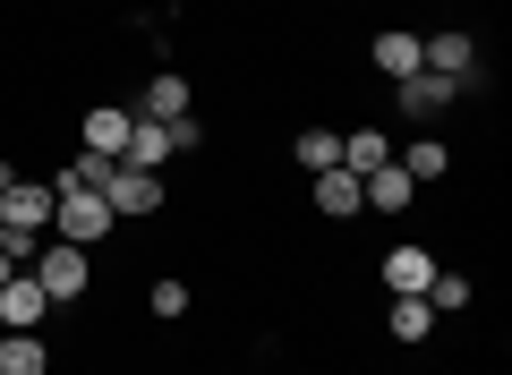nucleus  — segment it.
<instances>
[{
	"label": "nucleus",
	"mask_w": 512,
	"mask_h": 375,
	"mask_svg": "<svg viewBox=\"0 0 512 375\" xmlns=\"http://www.w3.org/2000/svg\"><path fill=\"white\" fill-rule=\"evenodd\" d=\"M52 231L69 239V248H94V239L111 231V205L94 197V188H77L69 171H60V179H52Z\"/></svg>",
	"instance_id": "f257e3e1"
},
{
	"label": "nucleus",
	"mask_w": 512,
	"mask_h": 375,
	"mask_svg": "<svg viewBox=\"0 0 512 375\" xmlns=\"http://www.w3.org/2000/svg\"><path fill=\"white\" fill-rule=\"evenodd\" d=\"M470 86H478V77H436V69H419V77H402V86H393V111H402V120H436V111L461 103Z\"/></svg>",
	"instance_id": "f03ea898"
},
{
	"label": "nucleus",
	"mask_w": 512,
	"mask_h": 375,
	"mask_svg": "<svg viewBox=\"0 0 512 375\" xmlns=\"http://www.w3.org/2000/svg\"><path fill=\"white\" fill-rule=\"evenodd\" d=\"M26 273L43 282V299H52V307H60V299H86V248H69V239H52Z\"/></svg>",
	"instance_id": "7ed1b4c3"
},
{
	"label": "nucleus",
	"mask_w": 512,
	"mask_h": 375,
	"mask_svg": "<svg viewBox=\"0 0 512 375\" xmlns=\"http://www.w3.org/2000/svg\"><path fill=\"white\" fill-rule=\"evenodd\" d=\"M103 205H111V222H137V214H154V205H163V188H154V171H128V162H111Z\"/></svg>",
	"instance_id": "20e7f679"
},
{
	"label": "nucleus",
	"mask_w": 512,
	"mask_h": 375,
	"mask_svg": "<svg viewBox=\"0 0 512 375\" xmlns=\"http://www.w3.org/2000/svg\"><path fill=\"white\" fill-rule=\"evenodd\" d=\"M43 316H52L43 282H35V273H9V282H0V333H35Z\"/></svg>",
	"instance_id": "39448f33"
},
{
	"label": "nucleus",
	"mask_w": 512,
	"mask_h": 375,
	"mask_svg": "<svg viewBox=\"0 0 512 375\" xmlns=\"http://www.w3.org/2000/svg\"><path fill=\"white\" fill-rule=\"evenodd\" d=\"M188 111H197V86L180 69H154L146 94H137V120H188Z\"/></svg>",
	"instance_id": "423d86ee"
},
{
	"label": "nucleus",
	"mask_w": 512,
	"mask_h": 375,
	"mask_svg": "<svg viewBox=\"0 0 512 375\" xmlns=\"http://www.w3.org/2000/svg\"><path fill=\"white\" fill-rule=\"evenodd\" d=\"M419 69H436V77H478V43L461 35V26H444V35H419Z\"/></svg>",
	"instance_id": "0eeeda50"
},
{
	"label": "nucleus",
	"mask_w": 512,
	"mask_h": 375,
	"mask_svg": "<svg viewBox=\"0 0 512 375\" xmlns=\"http://www.w3.org/2000/svg\"><path fill=\"white\" fill-rule=\"evenodd\" d=\"M0 222H9V231H52V188L9 179V188H0Z\"/></svg>",
	"instance_id": "6e6552de"
},
{
	"label": "nucleus",
	"mask_w": 512,
	"mask_h": 375,
	"mask_svg": "<svg viewBox=\"0 0 512 375\" xmlns=\"http://www.w3.org/2000/svg\"><path fill=\"white\" fill-rule=\"evenodd\" d=\"M410 197H419V179H410L402 162H376V171L359 179V205H376V214H410Z\"/></svg>",
	"instance_id": "1a4fd4ad"
},
{
	"label": "nucleus",
	"mask_w": 512,
	"mask_h": 375,
	"mask_svg": "<svg viewBox=\"0 0 512 375\" xmlns=\"http://www.w3.org/2000/svg\"><path fill=\"white\" fill-rule=\"evenodd\" d=\"M427 282H436V256L427 248H384V290L393 299H427Z\"/></svg>",
	"instance_id": "9d476101"
},
{
	"label": "nucleus",
	"mask_w": 512,
	"mask_h": 375,
	"mask_svg": "<svg viewBox=\"0 0 512 375\" xmlns=\"http://www.w3.org/2000/svg\"><path fill=\"white\" fill-rule=\"evenodd\" d=\"M367 60H376V77L402 86V77H419V35H410V26H384V35L367 43Z\"/></svg>",
	"instance_id": "9b49d317"
},
{
	"label": "nucleus",
	"mask_w": 512,
	"mask_h": 375,
	"mask_svg": "<svg viewBox=\"0 0 512 375\" xmlns=\"http://www.w3.org/2000/svg\"><path fill=\"white\" fill-rule=\"evenodd\" d=\"M120 162H128V171H163V162H171V128L163 120H128Z\"/></svg>",
	"instance_id": "f8f14e48"
},
{
	"label": "nucleus",
	"mask_w": 512,
	"mask_h": 375,
	"mask_svg": "<svg viewBox=\"0 0 512 375\" xmlns=\"http://www.w3.org/2000/svg\"><path fill=\"white\" fill-rule=\"evenodd\" d=\"M128 120H137V111H120V103H94V111H86V154L120 162V145H128Z\"/></svg>",
	"instance_id": "ddd939ff"
},
{
	"label": "nucleus",
	"mask_w": 512,
	"mask_h": 375,
	"mask_svg": "<svg viewBox=\"0 0 512 375\" xmlns=\"http://www.w3.org/2000/svg\"><path fill=\"white\" fill-rule=\"evenodd\" d=\"M0 375H52L43 333H0Z\"/></svg>",
	"instance_id": "4468645a"
},
{
	"label": "nucleus",
	"mask_w": 512,
	"mask_h": 375,
	"mask_svg": "<svg viewBox=\"0 0 512 375\" xmlns=\"http://www.w3.org/2000/svg\"><path fill=\"white\" fill-rule=\"evenodd\" d=\"M316 214H359V171H342V162H333V171H316Z\"/></svg>",
	"instance_id": "2eb2a0df"
},
{
	"label": "nucleus",
	"mask_w": 512,
	"mask_h": 375,
	"mask_svg": "<svg viewBox=\"0 0 512 375\" xmlns=\"http://www.w3.org/2000/svg\"><path fill=\"white\" fill-rule=\"evenodd\" d=\"M291 154H299V171H333V162H342V128H299L291 137Z\"/></svg>",
	"instance_id": "dca6fc26"
},
{
	"label": "nucleus",
	"mask_w": 512,
	"mask_h": 375,
	"mask_svg": "<svg viewBox=\"0 0 512 375\" xmlns=\"http://www.w3.org/2000/svg\"><path fill=\"white\" fill-rule=\"evenodd\" d=\"M376 162H393V137H384V128H350V137H342V171H376Z\"/></svg>",
	"instance_id": "f3484780"
},
{
	"label": "nucleus",
	"mask_w": 512,
	"mask_h": 375,
	"mask_svg": "<svg viewBox=\"0 0 512 375\" xmlns=\"http://www.w3.org/2000/svg\"><path fill=\"white\" fill-rule=\"evenodd\" d=\"M393 162H402V171L419 179V188H427V179H444V171H453V154H444L436 137H410V145H402V154H393Z\"/></svg>",
	"instance_id": "a211bd4d"
},
{
	"label": "nucleus",
	"mask_w": 512,
	"mask_h": 375,
	"mask_svg": "<svg viewBox=\"0 0 512 375\" xmlns=\"http://www.w3.org/2000/svg\"><path fill=\"white\" fill-rule=\"evenodd\" d=\"M384 333H393V341H427V333H436V307H427V299H393Z\"/></svg>",
	"instance_id": "6ab92c4d"
},
{
	"label": "nucleus",
	"mask_w": 512,
	"mask_h": 375,
	"mask_svg": "<svg viewBox=\"0 0 512 375\" xmlns=\"http://www.w3.org/2000/svg\"><path fill=\"white\" fill-rule=\"evenodd\" d=\"M427 307H436V316H461V307H470V273H444V265H436V282H427Z\"/></svg>",
	"instance_id": "aec40b11"
},
{
	"label": "nucleus",
	"mask_w": 512,
	"mask_h": 375,
	"mask_svg": "<svg viewBox=\"0 0 512 375\" xmlns=\"http://www.w3.org/2000/svg\"><path fill=\"white\" fill-rule=\"evenodd\" d=\"M146 307H154L163 324H180V316H188V282H171V273H163V282L146 290Z\"/></svg>",
	"instance_id": "412c9836"
},
{
	"label": "nucleus",
	"mask_w": 512,
	"mask_h": 375,
	"mask_svg": "<svg viewBox=\"0 0 512 375\" xmlns=\"http://www.w3.org/2000/svg\"><path fill=\"white\" fill-rule=\"evenodd\" d=\"M163 128H171V154H197V145H205L197 120H163Z\"/></svg>",
	"instance_id": "4be33fe9"
},
{
	"label": "nucleus",
	"mask_w": 512,
	"mask_h": 375,
	"mask_svg": "<svg viewBox=\"0 0 512 375\" xmlns=\"http://www.w3.org/2000/svg\"><path fill=\"white\" fill-rule=\"evenodd\" d=\"M9 179H18V171H9V162H0V188H9Z\"/></svg>",
	"instance_id": "5701e85b"
},
{
	"label": "nucleus",
	"mask_w": 512,
	"mask_h": 375,
	"mask_svg": "<svg viewBox=\"0 0 512 375\" xmlns=\"http://www.w3.org/2000/svg\"><path fill=\"white\" fill-rule=\"evenodd\" d=\"M0 256H9V222H0Z\"/></svg>",
	"instance_id": "b1692460"
},
{
	"label": "nucleus",
	"mask_w": 512,
	"mask_h": 375,
	"mask_svg": "<svg viewBox=\"0 0 512 375\" xmlns=\"http://www.w3.org/2000/svg\"><path fill=\"white\" fill-rule=\"evenodd\" d=\"M9 273H18V265H9V256H0V282H9Z\"/></svg>",
	"instance_id": "393cba45"
}]
</instances>
